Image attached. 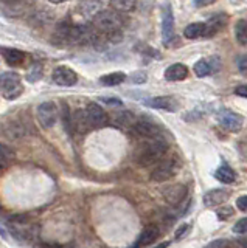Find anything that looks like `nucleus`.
<instances>
[{
	"label": "nucleus",
	"mask_w": 247,
	"mask_h": 248,
	"mask_svg": "<svg viewBox=\"0 0 247 248\" xmlns=\"http://www.w3.org/2000/svg\"><path fill=\"white\" fill-rule=\"evenodd\" d=\"M227 199H229V191H226V189H213V191H208L204 196V205L208 206V208L219 206Z\"/></svg>",
	"instance_id": "f3484780"
},
{
	"label": "nucleus",
	"mask_w": 247,
	"mask_h": 248,
	"mask_svg": "<svg viewBox=\"0 0 247 248\" xmlns=\"http://www.w3.org/2000/svg\"><path fill=\"white\" fill-rule=\"evenodd\" d=\"M146 104L152 108H164V110H169V112H174L177 108V103L173 96H156L149 99Z\"/></svg>",
	"instance_id": "6ab92c4d"
},
{
	"label": "nucleus",
	"mask_w": 247,
	"mask_h": 248,
	"mask_svg": "<svg viewBox=\"0 0 247 248\" xmlns=\"http://www.w3.org/2000/svg\"><path fill=\"white\" fill-rule=\"evenodd\" d=\"M227 247V240L226 239H216L213 242H210L204 248H226Z\"/></svg>",
	"instance_id": "f704fd0d"
},
{
	"label": "nucleus",
	"mask_w": 247,
	"mask_h": 248,
	"mask_svg": "<svg viewBox=\"0 0 247 248\" xmlns=\"http://www.w3.org/2000/svg\"><path fill=\"white\" fill-rule=\"evenodd\" d=\"M195 73L198 78H205L208 75H212V67L208 59H200L195 64Z\"/></svg>",
	"instance_id": "bb28decb"
},
{
	"label": "nucleus",
	"mask_w": 247,
	"mask_h": 248,
	"mask_svg": "<svg viewBox=\"0 0 247 248\" xmlns=\"http://www.w3.org/2000/svg\"><path fill=\"white\" fill-rule=\"evenodd\" d=\"M22 92H24V85H22L20 76L14 72H5L0 75V93L5 99H17Z\"/></svg>",
	"instance_id": "7ed1b4c3"
},
{
	"label": "nucleus",
	"mask_w": 247,
	"mask_h": 248,
	"mask_svg": "<svg viewBox=\"0 0 247 248\" xmlns=\"http://www.w3.org/2000/svg\"><path fill=\"white\" fill-rule=\"evenodd\" d=\"M137 0H111V5L118 13H131L135 10Z\"/></svg>",
	"instance_id": "393cba45"
},
{
	"label": "nucleus",
	"mask_w": 247,
	"mask_h": 248,
	"mask_svg": "<svg viewBox=\"0 0 247 248\" xmlns=\"http://www.w3.org/2000/svg\"><path fill=\"white\" fill-rule=\"evenodd\" d=\"M78 11L82 17L95 19V16L103 11V0H81Z\"/></svg>",
	"instance_id": "4468645a"
},
{
	"label": "nucleus",
	"mask_w": 247,
	"mask_h": 248,
	"mask_svg": "<svg viewBox=\"0 0 247 248\" xmlns=\"http://www.w3.org/2000/svg\"><path fill=\"white\" fill-rule=\"evenodd\" d=\"M3 166H5V165H3V161H2V160H0V172H2V169H3Z\"/></svg>",
	"instance_id": "37998d69"
},
{
	"label": "nucleus",
	"mask_w": 247,
	"mask_h": 248,
	"mask_svg": "<svg viewBox=\"0 0 247 248\" xmlns=\"http://www.w3.org/2000/svg\"><path fill=\"white\" fill-rule=\"evenodd\" d=\"M27 81L28 82H36L42 78V65L41 64H33L27 72Z\"/></svg>",
	"instance_id": "cd10ccee"
},
{
	"label": "nucleus",
	"mask_w": 247,
	"mask_h": 248,
	"mask_svg": "<svg viewBox=\"0 0 247 248\" xmlns=\"http://www.w3.org/2000/svg\"><path fill=\"white\" fill-rule=\"evenodd\" d=\"M99 101H101V103H104V104H107V106H117V107L123 106L121 99H118V98H101Z\"/></svg>",
	"instance_id": "c9c22d12"
},
{
	"label": "nucleus",
	"mask_w": 247,
	"mask_h": 248,
	"mask_svg": "<svg viewBox=\"0 0 247 248\" xmlns=\"http://www.w3.org/2000/svg\"><path fill=\"white\" fill-rule=\"evenodd\" d=\"M190 231V225H182V227L176 231V239H181V237H183L187 232Z\"/></svg>",
	"instance_id": "4c0bfd02"
},
{
	"label": "nucleus",
	"mask_w": 247,
	"mask_h": 248,
	"mask_svg": "<svg viewBox=\"0 0 247 248\" xmlns=\"http://www.w3.org/2000/svg\"><path fill=\"white\" fill-rule=\"evenodd\" d=\"M227 23V16L226 14H214L212 19H208L205 22V37H212L214 34H218L219 31L224 28V25Z\"/></svg>",
	"instance_id": "2eb2a0df"
},
{
	"label": "nucleus",
	"mask_w": 247,
	"mask_h": 248,
	"mask_svg": "<svg viewBox=\"0 0 247 248\" xmlns=\"http://www.w3.org/2000/svg\"><path fill=\"white\" fill-rule=\"evenodd\" d=\"M235 95L247 98V85H238V87L235 89Z\"/></svg>",
	"instance_id": "58836bf2"
},
{
	"label": "nucleus",
	"mask_w": 247,
	"mask_h": 248,
	"mask_svg": "<svg viewBox=\"0 0 247 248\" xmlns=\"http://www.w3.org/2000/svg\"><path fill=\"white\" fill-rule=\"evenodd\" d=\"M50 3H55V5H59V3H64V2H68V0H49Z\"/></svg>",
	"instance_id": "a19ab883"
},
{
	"label": "nucleus",
	"mask_w": 247,
	"mask_h": 248,
	"mask_svg": "<svg viewBox=\"0 0 247 248\" xmlns=\"http://www.w3.org/2000/svg\"><path fill=\"white\" fill-rule=\"evenodd\" d=\"M168 151V143L164 137L148 140L143 143L135 152V161L142 168H154L164 160L165 154Z\"/></svg>",
	"instance_id": "f257e3e1"
},
{
	"label": "nucleus",
	"mask_w": 247,
	"mask_h": 248,
	"mask_svg": "<svg viewBox=\"0 0 247 248\" xmlns=\"http://www.w3.org/2000/svg\"><path fill=\"white\" fill-rule=\"evenodd\" d=\"M126 81V75L121 72H114L109 75H104L99 78V84L106 85V87H114V85H120L121 82Z\"/></svg>",
	"instance_id": "5701e85b"
},
{
	"label": "nucleus",
	"mask_w": 247,
	"mask_h": 248,
	"mask_svg": "<svg viewBox=\"0 0 247 248\" xmlns=\"http://www.w3.org/2000/svg\"><path fill=\"white\" fill-rule=\"evenodd\" d=\"M188 194V189L185 185H181V183H176V185H171V186H166L164 189V197L168 203H171L174 206L181 205L182 200L187 197Z\"/></svg>",
	"instance_id": "f8f14e48"
},
{
	"label": "nucleus",
	"mask_w": 247,
	"mask_h": 248,
	"mask_svg": "<svg viewBox=\"0 0 247 248\" xmlns=\"http://www.w3.org/2000/svg\"><path fill=\"white\" fill-rule=\"evenodd\" d=\"M177 172V163L174 157H169V158H164L159 165L154 166L152 172H151V180L152 182H166L169 178H173Z\"/></svg>",
	"instance_id": "39448f33"
},
{
	"label": "nucleus",
	"mask_w": 247,
	"mask_h": 248,
	"mask_svg": "<svg viewBox=\"0 0 247 248\" xmlns=\"http://www.w3.org/2000/svg\"><path fill=\"white\" fill-rule=\"evenodd\" d=\"M86 112L89 115L90 124L94 129L104 127L106 124L109 123V118H107V113L104 112V108L97 103H89L86 106Z\"/></svg>",
	"instance_id": "9d476101"
},
{
	"label": "nucleus",
	"mask_w": 247,
	"mask_h": 248,
	"mask_svg": "<svg viewBox=\"0 0 247 248\" xmlns=\"http://www.w3.org/2000/svg\"><path fill=\"white\" fill-rule=\"evenodd\" d=\"M236 206L238 209H241V211H247V196H243L236 200Z\"/></svg>",
	"instance_id": "e433bc0d"
},
{
	"label": "nucleus",
	"mask_w": 247,
	"mask_h": 248,
	"mask_svg": "<svg viewBox=\"0 0 247 248\" xmlns=\"http://www.w3.org/2000/svg\"><path fill=\"white\" fill-rule=\"evenodd\" d=\"M146 72H135L131 75V82H134V84H143L146 82Z\"/></svg>",
	"instance_id": "2f4dec72"
},
{
	"label": "nucleus",
	"mask_w": 247,
	"mask_h": 248,
	"mask_svg": "<svg viewBox=\"0 0 247 248\" xmlns=\"http://www.w3.org/2000/svg\"><path fill=\"white\" fill-rule=\"evenodd\" d=\"M72 126H73V130L78 132V134H87L90 129H94L90 124L86 108H78V110L72 115Z\"/></svg>",
	"instance_id": "ddd939ff"
},
{
	"label": "nucleus",
	"mask_w": 247,
	"mask_h": 248,
	"mask_svg": "<svg viewBox=\"0 0 247 248\" xmlns=\"http://www.w3.org/2000/svg\"><path fill=\"white\" fill-rule=\"evenodd\" d=\"M160 234L159 228L156 227V225H148L146 228H143V231L140 232V236H138L137 239V244L135 247H145V245H151L154 240H156Z\"/></svg>",
	"instance_id": "a211bd4d"
},
{
	"label": "nucleus",
	"mask_w": 247,
	"mask_h": 248,
	"mask_svg": "<svg viewBox=\"0 0 247 248\" xmlns=\"http://www.w3.org/2000/svg\"><path fill=\"white\" fill-rule=\"evenodd\" d=\"M37 120L44 129H50L58 121V107L53 101H45L37 106Z\"/></svg>",
	"instance_id": "423d86ee"
},
{
	"label": "nucleus",
	"mask_w": 247,
	"mask_h": 248,
	"mask_svg": "<svg viewBox=\"0 0 247 248\" xmlns=\"http://www.w3.org/2000/svg\"><path fill=\"white\" fill-rule=\"evenodd\" d=\"M231 214H233V209H231L230 206H224V208H221L219 211H218V217L221 220H226L227 217H230Z\"/></svg>",
	"instance_id": "72a5a7b5"
},
{
	"label": "nucleus",
	"mask_w": 247,
	"mask_h": 248,
	"mask_svg": "<svg viewBox=\"0 0 247 248\" xmlns=\"http://www.w3.org/2000/svg\"><path fill=\"white\" fill-rule=\"evenodd\" d=\"M218 123L229 132H238L243 127L244 118L241 115L229 110V108H222V110L218 112Z\"/></svg>",
	"instance_id": "0eeeda50"
},
{
	"label": "nucleus",
	"mask_w": 247,
	"mask_h": 248,
	"mask_svg": "<svg viewBox=\"0 0 247 248\" xmlns=\"http://www.w3.org/2000/svg\"><path fill=\"white\" fill-rule=\"evenodd\" d=\"M114 123L120 127H132L135 124V116L128 110L117 112L114 115Z\"/></svg>",
	"instance_id": "4be33fe9"
},
{
	"label": "nucleus",
	"mask_w": 247,
	"mask_h": 248,
	"mask_svg": "<svg viewBox=\"0 0 247 248\" xmlns=\"http://www.w3.org/2000/svg\"><path fill=\"white\" fill-rule=\"evenodd\" d=\"M236 67L241 73L247 72V54H241V56L236 58Z\"/></svg>",
	"instance_id": "473e14b6"
},
{
	"label": "nucleus",
	"mask_w": 247,
	"mask_h": 248,
	"mask_svg": "<svg viewBox=\"0 0 247 248\" xmlns=\"http://www.w3.org/2000/svg\"><path fill=\"white\" fill-rule=\"evenodd\" d=\"M168 245H169V242H164V244H160V245L154 247V248H168Z\"/></svg>",
	"instance_id": "79ce46f5"
},
{
	"label": "nucleus",
	"mask_w": 247,
	"mask_h": 248,
	"mask_svg": "<svg viewBox=\"0 0 247 248\" xmlns=\"http://www.w3.org/2000/svg\"><path fill=\"white\" fill-rule=\"evenodd\" d=\"M188 78V68L182 62L171 64L165 70V79L166 81H183Z\"/></svg>",
	"instance_id": "dca6fc26"
},
{
	"label": "nucleus",
	"mask_w": 247,
	"mask_h": 248,
	"mask_svg": "<svg viewBox=\"0 0 247 248\" xmlns=\"http://www.w3.org/2000/svg\"><path fill=\"white\" fill-rule=\"evenodd\" d=\"M63 123L64 126L68 132L73 130V126H72V115L68 112V106L67 104H63Z\"/></svg>",
	"instance_id": "c85d7f7f"
},
{
	"label": "nucleus",
	"mask_w": 247,
	"mask_h": 248,
	"mask_svg": "<svg viewBox=\"0 0 247 248\" xmlns=\"http://www.w3.org/2000/svg\"><path fill=\"white\" fill-rule=\"evenodd\" d=\"M98 41V36L94 28L89 25H70L68 30V44L72 45H87L95 44Z\"/></svg>",
	"instance_id": "20e7f679"
},
{
	"label": "nucleus",
	"mask_w": 247,
	"mask_h": 248,
	"mask_svg": "<svg viewBox=\"0 0 247 248\" xmlns=\"http://www.w3.org/2000/svg\"><path fill=\"white\" fill-rule=\"evenodd\" d=\"M13 151L10 149L8 146H5V144H2L0 143V160L2 161H5V160H10V158H13Z\"/></svg>",
	"instance_id": "7c9ffc66"
},
{
	"label": "nucleus",
	"mask_w": 247,
	"mask_h": 248,
	"mask_svg": "<svg viewBox=\"0 0 247 248\" xmlns=\"http://www.w3.org/2000/svg\"><path fill=\"white\" fill-rule=\"evenodd\" d=\"M233 231L236 232V234H246L247 232V217H243V219H239L233 225Z\"/></svg>",
	"instance_id": "c756f323"
},
{
	"label": "nucleus",
	"mask_w": 247,
	"mask_h": 248,
	"mask_svg": "<svg viewBox=\"0 0 247 248\" xmlns=\"http://www.w3.org/2000/svg\"><path fill=\"white\" fill-rule=\"evenodd\" d=\"M210 3H213V0H195V5H196L198 8H200V6H207V5H210Z\"/></svg>",
	"instance_id": "ea45409f"
},
{
	"label": "nucleus",
	"mask_w": 247,
	"mask_h": 248,
	"mask_svg": "<svg viewBox=\"0 0 247 248\" xmlns=\"http://www.w3.org/2000/svg\"><path fill=\"white\" fill-rule=\"evenodd\" d=\"M51 78H53V82L56 85H61V87H72V85L78 82V75H76L72 68L64 67V65L55 68Z\"/></svg>",
	"instance_id": "1a4fd4ad"
},
{
	"label": "nucleus",
	"mask_w": 247,
	"mask_h": 248,
	"mask_svg": "<svg viewBox=\"0 0 247 248\" xmlns=\"http://www.w3.org/2000/svg\"><path fill=\"white\" fill-rule=\"evenodd\" d=\"M214 178L218 182L224 183V185H231L236 180V175L233 172V169H231L229 165H222V166H219L218 169H216Z\"/></svg>",
	"instance_id": "412c9836"
},
{
	"label": "nucleus",
	"mask_w": 247,
	"mask_h": 248,
	"mask_svg": "<svg viewBox=\"0 0 247 248\" xmlns=\"http://www.w3.org/2000/svg\"><path fill=\"white\" fill-rule=\"evenodd\" d=\"M235 37H236L238 44L247 46V20L241 19V20L236 22V25H235Z\"/></svg>",
	"instance_id": "a878e982"
},
{
	"label": "nucleus",
	"mask_w": 247,
	"mask_h": 248,
	"mask_svg": "<svg viewBox=\"0 0 247 248\" xmlns=\"http://www.w3.org/2000/svg\"><path fill=\"white\" fill-rule=\"evenodd\" d=\"M2 54H3L5 61L14 67L22 65L25 61V53L20 50H16V48H2Z\"/></svg>",
	"instance_id": "aec40b11"
},
{
	"label": "nucleus",
	"mask_w": 247,
	"mask_h": 248,
	"mask_svg": "<svg viewBox=\"0 0 247 248\" xmlns=\"http://www.w3.org/2000/svg\"><path fill=\"white\" fill-rule=\"evenodd\" d=\"M121 25H123V19L118 16V13L111 10H103L94 19V27L104 34L120 33Z\"/></svg>",
	"instance_id": "f03ea898"
},
{
	"label": "nucleus",
	"mask_w": 247,
	"mask_h": 248,
	"mask_svg": "<svg viewBox=\"0 0 247 248\" xmlns=\"http://www.w3.org/2000/svg\"><path fill=\"white\" fill-rule=\"evenodd\" d=\"M162 37H164V44L166 46H169L174 41H177V37L174 34V17H173L171 8L169 6H166L164 19H162Z\"/></svg>",
	"instance_id": "9b49d317"
},
{
	"label": "nucleus",
	"mask_w": 247,
	"mask_h": 248,
	"mask_svg": "<svg viewBox=\"0 0 247 248\" xmlns=\"http://www.w3.org/2000/svg\"><path fill=\"white\" fill-rule=\"evenodd\" d=\"M205 33V22H195V23H190V25L185 28L183 31V36L187 39H196L204 36Z\"/></svg>",
	"instance_id": "b1692460"
},
{
	"label": "nucleus",
	"mask_w": 247,
	"mask_h": 248,
	"mask_svg": "<svg viewBox=\"0 0 247 248\" xmlns=\"http://www.w3.org/2000/svg\"><path fill=\"white\" fill-rule=\"evenodd\" d=\"M134 134L145 140H154L162 137V129L149 120H137L132 126Z\"/></svg>",
	"instance_id": "6e6552de"
},
{
	"label": "nucleus",
	"mask_w": 247,
	"mask_h": 248,
	"mask_svg": "<svg viewBox=\"0 0 247 248\" xmlns=\"http://www.w3.org/2000/svg\"><path fill=\"white\" fill-rule=\"evenodd\" d=\"M5 2H8V3H14V2H17V0H5Z\"/></svg>",
	"instance_id": "c03bdc74"
}]
</instances>
